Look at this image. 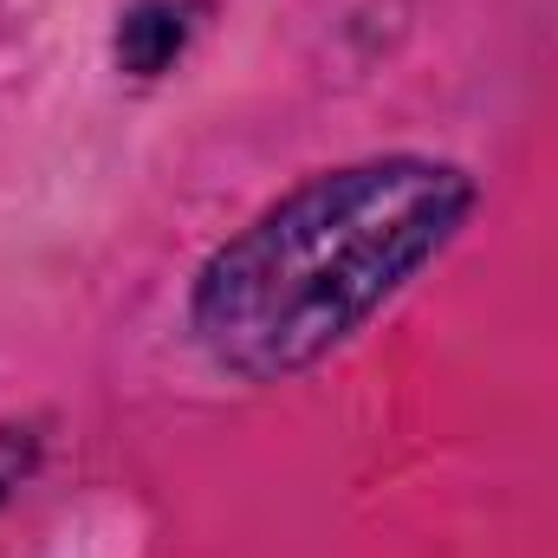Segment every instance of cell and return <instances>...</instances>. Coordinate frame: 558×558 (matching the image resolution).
I'll return each mask as SVG.
<instances>
[{
  "mask_svg": "<svg viewBox=\"0 0 558 558\" xmlns=\"http://www.w3.org/2000/svg\"><path fill=\"white\" fill-rule=\"evenodd\" d=\"M182 7L175 0H137L118 26V65L137 72V78H156L175 52H182Z\"/></svg>",
  "mask_w": 558,
  "mask_h": 558,
  "instance_id": "2",
  "label": "cell"
},
{
  "mask_svg": "<svg viewBox=\"0 0 558 558\" xmlns=\"http://www.w3.org/2000/svg\"><path fill=\"white\" fill-rule=\"evenodd\" d=\"M33 468V441H26V428L13 435V428H0V494L7 487H20V474Z\"/></svg>",
  "mask_w": 558,
  "mask_h": 558,
  "instance_id": "3",
  "label": "cell"
},
{
  "mask_svg": "<svg viewBox=\"0 0 558 558\" xmlns=\"http://www.w3.org/2000/svg\"><path fill=\"white\" fill-rule=\"evenodd\" d=\"M474 208L481 182L416 149L318 169L202 260L189 331L221 377L292 384L428 274Z\"/></svg>",
  "mask_w": 558,
  "mask_h": 558,
  "instance_id": "1",
  "label": "cell"
}]
</instances>
